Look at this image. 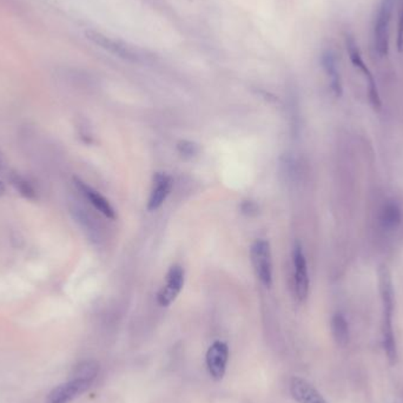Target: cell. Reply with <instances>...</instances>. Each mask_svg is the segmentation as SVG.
I'll use <instances>...</instances> for the list:
<instances>
[{"mask_svg": "<svg viewBox=\"0 0 403 403\" xmlns=\"http://www.w3.org/2000/svg\"><path fill=\"white\" fill-rule=\"evenodd\" d=\"M379 276L380 292H381L383 306V346H385V350H386L390 363H395L397 350V342H395V336H394L393 321H392L394 310L393 285H392L390 270L387 269V267H381Z\"/></svg>", "mask_w": 403, "mask_h": 403, "instance_id": "cell-1", "label": "cell"}, {"mask_svg": "<svg viewBox=\"0 0 403 403\" xmlns=\"http://www.w3.org/2000/svg\"><path fill=\"white\" fill-rule=\"evenodd\" d=\"M397 0H381L372 28L374 48L379 56L385 57L390 53V24L393 19L394 7Z\"/></svg>", "mask_w": 403, "mask_h": 403, "instance_id": "cell-2", "label": "cell"}, {"mask_svg": "<svg viewBox=\"0 0 403 403\" xmlns=\"http://www.w3.org/2000/svg\"><path fill=\"white\" fill-rule=\"evenodd\" d=\"M346 48H347V53L349 55V58H350L351 64L365 74V80L368 83V94L370 103L375 109L381 108V99H380L379 91H377V87H376L375 79H374L369 67L365 65V60L362 58L360 48H358V43H356L353 35H346Z\"/></svg>", "mask_w": 403, "mask_h": 403, "instance_id": "cell-3", "label": "cell"}, {"mask_svg": "<svg viewBox=\"0 0 403 403\" xmlns=\"http://www.w3.org/2000/svg\"><path fill=\"white\" fill-rule=\"evenodd\" d=\"M251 261L262 285L270 287L272 283V262L268 241L258 240L251 247Z\"/></svg>", "mask_w": 403, "mask_h": 403, "instance_id": "cell-4", "label": "cell"}, {"mask_svg": "<svg viewBox=\"0 0 403 403\" xmlns=\"http://www.w3.org/2000/svg\"><path fill=\"white\" fill-rule=\"evenodd\" d=\"M184 285V270L180 265L171 267L165 277V285L157 295V302L162 307H169L177 299Z\"/></svg>", "mask_w": 403, "mask_h": 403, "instance_id": "cell-5", "label": "cell"}, {"mask_svg": "<svg viewBox=\"0 0 403 403\" xmlns=\"http://www.w3.org/2000/svg\"><path fill=\"white\" fill-rule=\"evenodd\" d=\"M90 381L82 379H71L53 388L46 397L45 403H69L85 393L91 386Z\"/></svg>", "mask_w": 403, "mask_h": 403, "instance_id": "cell-6", "label": "cell"}, {"mask_svg": "<svg viewBox=\"0 0 403 403\" xmlns=\"http://www.w3.org/2000/svg\"><path fill=\"white\" fill-rule=\"evenodd\" d=\"M87 38L90 42L94 43L96 45L99 46L101 49L108 51V53L121 57L123 60H131V62H137L138 56L130 46L123 44V43L115 40V39L109 38L106 35H103L101 32L87 31L85 32Z\"/></svg>", "mask_w": 403, "mask_h": 403, "instance_id": "cell-7", "label": "cell"}, {"mask_svg": "<svg viewBox=\"0 0 403 403\" xmlns=\"http://www.w3.org/2000/svg\"><path fill=\"white\" fill-rule=\"evenodd\" d=\"M229 358V349L224 342L216 341L206 353V365L209 374L216 381H221L226 374V363Z\"/></svg>", "mask_w": 403, "mask_h": 403, "instance_id": "cell-8", "label": "cell"}, {"mask_svg": "<svg viewBox=\"0 0 403 403\" xmlns=\"http://www.w3.org/2000/svg\"><path fill=\"white\" fill-rule=\"evenodd\" d=\"M294 280H295V292L299 301H304L309 292V274H308V265H307L306 256L303 254L302 247L296 244L294 249Z\"/></svg>", "mask_w": 403, "mask_h": 403, "instance_id": "cell-9", "label": "cell"}, {"mask_svg": "<svg viewBox=\"0 0 403 403\" xmlns=\"http://www.w3.org/2000/svg\"><path fill=\"white\" fill-rule=\"evenodd\" d=\"M74 185H76L77 190L82 194V195L90 202V204L94 206L96 210L103 214L105 217L110 219H116V211L111 203L105 199L104 196L101 195L99 192H96L94 189L91 188L89 185L85 184L83 181H80L78 178H73Z\"/></svg>", "mask_w": 403, "mask_h": 403, "instance_id": "cell-10", "label": "cell"}, {"mask_svg": "<svg viewBox=\"0 0 403 403\" xmlns=\"http://www.w3.org/2000/svg\"><path fill=\"white\" fill-rule=\"evenodd\" d=\"M172 189V178L165 174H156L153 177V188L148 202V210L156 211L163 204Z\"/></svg>", "mask_w": 403, "mask_h": 403, "instance_id": "cell-11", "label": "cell"}, {"mask_svg": "<svg viewBox=\"0 0 403 403\" xmlns=\"http://www.w3.org/2000/svg\"><path fill=\"white\" fill-rule=\"evenodd\" d=\"M290 393L299 403H328L306 380L294 377L290 381Z\"/></svg>", "mask_w": 403, "mask_h": 403, "instance_id": "cell-12", "label": "cell"}, {"mask_svg": "<svg viewBox=\"0 0 403 403\" xmlns=\"http://www.w3.org/2000/svg\"><path fill=\"white\" fill-rule=\"evenodd\" d=\"M322 65H324V71L327 73L331 80V90L334 92L335 96L340 97L342 94V82H341L340 72L337 69L336 58L334 53L331 50L324 51L322 55Z\"/></svg>", "mask_w": 403, "mask_h": 403, "instance_id": "cell-13", "label": "cell"}, {"mask_svg": "<svg viewBox=\"0 0 403 403\" xmlns=\"http://www.w3.org/2000/svg\"><path fill=\"white\" fill-rule=\"evenodd\" d=\"M402 221V212L395 202H387L380 212V223L383 229L395 230Z\"/></svg>", "mask_w": 403, "mask_h": 403, "instance_id": "cell-14", "label": "cell"}, {"mask_svg": "<svg viewBox=\"0 0 403 403\" xmlns=\"http://www.w3.org/2000/svg\"><path fill=\"white\" fill-rule=\"evenodd\" d=\"M331 333L334 336L336 343L341 347H344L349 341V327H348L347 321L344 319L343 315L336 314L333 320H331Z\"/></svg>", "mask_w": 403, "mask_h": 403, "instance_id": "cell-15", "label": "cell"}, {"mask_svg": "<svg viewBox=\"0 0 403 403\" xmlns=\"http://www.w3.org/2000/svg\"><path fill=\"white\" fill-rule=\"evenodd\" d=\"M98 372H99V365L97 362L89 360L76 365V368L73 370L72 379L87 380L92 382L96 379Z\"/></svg>", "mask_w": 403, "mask_h": 403, "instance_id": "cell-16", "label": "cell"}, {"mask_svg": "<svg viewBox=\"0 0 403 403\" xmlns=\"http://www.w3.org/2000/svg\"><path fill=\"white\" fill-rule=\"evenodd\" d=\"M11 182H12L14 188L17 189L18 192H21V195L26 199H37V192H35V188L32 187L30 182L26 181V178L23 177L21 175L12 174L11 175Z\"/></svg>", "mask_w": 403, "mask_h": 403, "instance_id": "cell-17", "label": "cell"}, {"mask_svg": "<svg viewBox=\"0 0 403 403\" xmlns=\"http://www.w3.org/2000/svg\"><path fill=\"white\" fill-rule=\"evenodd\" d=\"M177 149L182 156L184 157H194L199 153L197 144L189 142V140H181L178 143Z\"/></svg>", "mask_w": 403, "mask_h": 403, "instance_id": "cell-18", "label": "cell"}, {"mask_svg": "<svg viewBox=\"0 0 403 403\" xmlns=\"http://www.w3.org/2000/svg\"><path fill=\"white\" fill-rule=\"evenodd\" d=\"M399 6V24H397V49L403 50V0H397Z\"/></svg>", "mask_w": 403, "mask_h": 403, "instance_id": "cell-19", "label": "cell"}, {"mask_svg": "<svg viewBox=\"0 0 403 403\" xmlns=\"http://www.w3.org/2000/svg\"><path fill=\"white\" fill-rule=\"evenodd\" d=\"M5 192H6V189H5V185H4L3 182L0 181V197H1V196L4 195V194H5Z\"/></svg>", "mask_w": 403, "mask_h": 403, "instance_id": "cell-20", "label": "cell"}, {"mask_svg": "<svg viewBox=\"0 0 403 403\" xmlns=\"http://www.w3.org/2000/svg\"><path fill=\"white\" fill-rule=\"evenodd\" d=\"M4 163H5V162H4V157L1 153H0V169L4 167Z\"/></svg>", "mask_w": 403, "mask_h": 403, "instance_id": "cell-21", "label": "cell"}]
</instances>
